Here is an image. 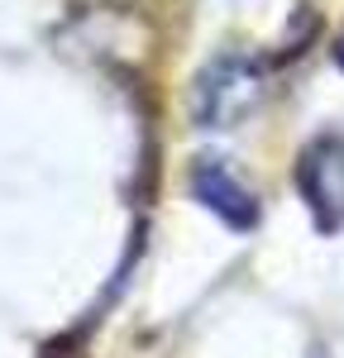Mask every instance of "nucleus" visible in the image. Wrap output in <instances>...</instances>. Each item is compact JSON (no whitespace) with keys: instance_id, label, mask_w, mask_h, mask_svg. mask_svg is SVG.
I'll list each match as a JSON object with an SVG mask.
<instances>
[{"instance_id":"nucleus-2","label":"nucleus","mask_w":344,"mask_h":358,"mask_svg":"<svg viewBox=\"0 0 344 358\" xmlns=\"http://www.w3.org/2000/svg\"><path fill=\"white\" fill-rule=\"evenodd\" d=\"M296 192L311 210V224L335 239L344 229V134H315L296 158Z\"/></svg>"},{"instance_id":"nucleus-4","label":"nucleus","mask_w":344,"mask_h":358,"mask_svg":"<svg viewBox=\"0 0 344 358\" xmlns=\"http://www.w3.org/2000/svg\"><path fill=\"white\" fill-rule=\"evenodd\" d=\"M335 62L344 67V29H340V38H335Z\"/></svg>"},{"instance_id":"nucleus-3","label":"nucleus","mask_w":344,"mask_h":358,"mask_svg":"<svg viewBox=\"0 0 344 358\" xmlns=\"http://www.w3.org/2000/svg\"><path fill=\"white\" fill-rule=\"evenodd\" d=\"M192 196L215 215L220 224H229L234 234H249L258 224V196L225 167V158L201 153L192 163Z\"/></svg>"},{"instance_id":"nucleus-1","label":"nucleus","mask_w":344,"mask_h":358,"mask_svg":"<svg viewBox=\"0 0 344 358\" xmlns=\"http://www.w3.org/2000/svg\"><path fill=\"white\" fill-rule=\"evenodd\" d=\"M268 96V72L249 53H220L210 57L192 82V120L201 129H239L258 101Z\"/></svg>"}]
</instances>
